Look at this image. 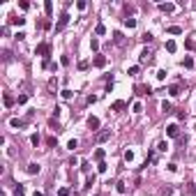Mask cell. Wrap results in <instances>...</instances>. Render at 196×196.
Returning <instances> with one entry per match:
<instances>
[{
  "instance_id": "obj_6",
  "label": "cell",
  "mask_w": 196,
  "mask_h": 196,
  "mask_svg": "<svg viewBox=\"0 0 196 196\" xmlns=\"http://www.w3.org/2000/svg\"><path fill=\"white\" fill-rule=\"evenodd\" d=\"M93 65H95V67H106V58H104V56H99V53H97V56L93 58Z\"/></svg>"
},
{
  "instance_id": "obj_11",
  "label": "cell",
  "mask_w": 196,
  "mask_h": 196,
  "mask_svg": "<svg viewBox=\"0 0 196 196\" xmlns=\"http://www.w3.org/2000/svg\"><path fill=\"white\" fill-rule=\"evenodd\" d=\"M166 32H169V35H182V28L180 26H169Z\"/></svg>"
},
{
  "instance_id": "obj_32",
  "label": "cell",
  "mask_w": 196,
  "mask_h": 196,
  "mask_svg": "<svg viewBox=\"0 0 196 196\" xmlns=\"http://www.w3.org/2000/svg\"><path fill=\"white\" fill-rule=\"evenodd\" d=\"M90 49H93V51H97V49H99V42L95 39V37H93V39H90Z\"/></svg>"
},
{
  "instance_id": "obj_43",
  "label": "cell",
  "mask_w": 196,
  "mask_h": 196,
  "mask_svg": "<svg viewBox=\"0 0 196 196\" xmlns=\"http://www.w3.org/2000/svg\"><path fill=\"white\" fill-rule=\"evenodd\" d=\"M166 169H169L171 173H176V171H178V164H169V166H166Z\"/></svg>"
},
{
  "instance_id": "obj_26",
  "label": "cell",
  "mask_w": 196,
  "mask_h": 196,
  "mask_svg": "<svg viewBox=\"0 0 196 196\" xmlns=\"http://www.w3.org/2000/svg\"><path fill=\"white\" fill-rule=\"evenodd\" d=\"M95 159H97V162H102V159H104V150H102V148L95 150Z\"/></svg>"
},
{
  "instance_id": "obj_24",
  "label": "cell",
  "mask_w": 196,
  "mask_h": 196,
  "mask_svg": "<svg viewBox=\"0 0 196 196\" xmlns=\"http://www.w3.org/2000/svg\"><path fill=\"white\" fill-rule=\"evenodd\" d=\"M185 46L189 49V51H194V49H196V42L194 39H185Z\"/></svg>"
},
{
  "instance_id": "obj_1",
  "label": "cell",
  "mask_w": 196,
  "mask_h": 196,
  "mask_svg": "<svg viewBox=\"0 0 196 196\" xmlns=\"http://www.w3.org/2000/svg\"><path fill=\"white\" fill-rule=\"evenodd\" d=\"M67 23H69V14H67V12H62V14H60V19H58V23H56V30L60 32L62 28L67 26Z\"/></svg>"
},
{
  "instance_id": "obj_14",
  "label": "cell",
  "mask_w": 196,
  "mask_h": 196,
  "mask_svg": "<svg viewBox=\"0 0 196 196\" xmlns=\"http://www.w3.org/2000/svg\"><path fill=\"white\" fill-rule=\"evenodd\" d=\"M9 23H12V26H23V23H26V19H23V16H12Z\"/></svg>"
},
{
  "instance_id": "obj_8",
  "label": "cell",
  "mask_w": 196,
  "mask_h": 196,
  "mask_svg": "<svg viewBox=\"0 0 196 196\" xmlns=\"http://www.w3.org/2000/svg\"><path fill=\"white\" fill-rule=\"evenodd\" d=\"M9 127H14V129H21V127H26V120H19V118H12V120H9Z\"/></svg>"
},
{
  "instance_id": "obj_39",
  "label": "cell",
  "mask_w": 196,
  "mask_h": 196,
  "mask_svg": "<svg viewBox=\"0 0 196 196\" xmlns=\"http://www.w3.org/2000/svg\"><path fill=\"white\" fill-rule=\"evenodd\" d=\"M19 7H21V9H28V7H30V2H28V0H21Z\"/></svg>"
},
{
  "instance_id": "obj_25",
  "label": "cell",
  "mask_w": 196,
  "mask_h": 196,
  "mask_svg": "<svg viewBox=\"0 0 196 196\" xmlns=\"http://www.w3.org/2000/svg\"><path fill=\"white\" fill-rule=\"evenodd\" d=\"M171 102H162V111H164V113H171Z\"/></svg>"
},
{
  "instance_id": "obj_44",
  "label": "cell",
  "mask_w": 196,
  "mask_h": 196,
  "mask_svg": "<svg viewBox=\"0 0 196 196\" xmlns=\"http://www.w3.org/2000/svg\"><path fill=\"white\" fill-rule=\"evenodd\" d=\"M32 196H44V194H42V191H35V194H32Z\"/></svg>"
},
{
  "instance_id": "obj_30",
  "label": "cell",
  "mask_w": 196,
  "mask_h": 196,
  "mask_svg": "<svg viewBox=\"0 0 196 196\" xmlns=\"http://www.w3.org/2000/svg\"><path fill=\"white\" fill-rule=\"evenodd\" d=\"M134 159V152H132V150H125V162H132Z\"/></svg>"
},
{
  "instance_id": "obj_9",
  "label": "cell",
  "mask_w": 196,
  "mask_h": 196,
  "mask_svg": "<svg viewBox=\"0 0 196 196\" xmlns=\"http://www.w3.org/2000/svg\"><path fill=\"white\" fill-rule=\"evenodd\" d=\"M122 108H127V104H125L122 99H118V102L111 104V111H122Z\"/></svg>"
},
{
  "instance_id": "obj_4",
  "label": "cell",
  "mask_w": 196,
  "mask_h": 196,
  "mask_svg": "<svg viewBox=\"0 0 196 196\" xmlns=\"http://www.w3.org/2000/svg\"><path fill=\"white\" fill-rule=\"evenodd\" d=\"M111 139V129H104V132H97V136H95V141L97 143H104V141Z\"/></svg>"
},
{
  "instance_id": "obj_21",
  "label": "cell",
  "mask_w": 196,
  "mask_h": 196,
  "mask_svg": "<svg viewBox=\"0 0 196 196\" xmlns=\"http://www.w3.org/2000/svg\"><path fill=\"white\" fill-rule=\"evenodd\" d=\"M104 32H106L104 23H97V26H95V35H104Z\"/></svg>"
},
{
  "instance_id": "obj_34",
  "label": "cell",
  "mask_w": 196,
  "mask_h": 196,
  "mask_svg": "<svg viewBox=\"0 0 196 196\" xmlns=\"http://www.w3.org/2000/svg\"><path fill=\"white\" fill-rule=\"evenodd\" d=\"M115 189H118L120 194H125V191H127V187H125V182H118V185H115Z\"/></svg>"
},
{
  "instance_id": "obj_36",
  "label": "cell",
  "mask_w": 196,
  "mask_h": 196,
  "mask_svg": "<svg viewBox=\"0 0 196 196\" xmlns=\"http://www.w3.org/2000/svg\"><path fill=\"white\" fill-rule=\"evenodd\" d=\"M139 72H141V69H139V65H134V67H129V74H132V76H136Z\"/></svg>"
},
{
  "instance_id": "obj_35",
  "label": "cell",
  "mask_w": 196,
  "mask_h": 196,
  "mask_svg": "<svg viewBox=\"0 0 196 196\" xmlns=\"http://www.w3.org/2000/svg\"><path fill=\"white\" fill-rule=\"evenodd\" d=\"M58 196H69V189L67 187H60V189H58Z\"/></svg>"
},
{
  "instance_id": "obj_29",
  "label": "cell",
  "mask_w": 196,
  "mask_h": 196,
  "mask_svg": "<svg viewBox=\"0 0 196 196\" xmlns=\"http://www.w3.org/2000/svg\"><path fill=\"white\" fill-rule=\"evenodd\" d=\"M67 148H69V150H76V148H78V141H76V139H72V141L67 143Z\"/></svg>"
},
{
  "instance_id": "obj_3",
  "label": "cell",
  "mask_w": 196,
  "mask_h": 196,
  "mask_svg": "<svg viewBox=\"0 0 196 196\" xmlns=\"http://www.w3.org/2000/svg\"><path fill=\"white\" fill-rule=\"evenodd\" d=\"M134 93L143 97V95H150V93H152V88H150L148 83H139V85H136V88H134Z\"/></svg>"
},
{
  "instance_id": "obj_37",
  "label": "cell",
  "mask_w": 196,
  "mask_h": 196,
  "mask_svg": "<svg viewBox=\"0 0 196 196\" xmlns=\"http://www.w3.org/2000/svg\"><path fill=\"white\" fill-rule=\"evenodd\" d=\"M157 78H159V81H164V78H166V69H159V72H157Z\"/></svg>"
},
{
  "instance_id": "obj_33",
  "label": "cell",
  "mask_w": 196,
  "mask_h": 196,
  "mask_svg": "<svg viewBox=\"0 0 196 196\" xmlns=\"http://www.w3.org/2000/svg\"><path fill=\"white\" fill-rule=\"evenodd\" d=\"M106 169H108V166L104 164V162H99V164H97V171H99V173H106Z\"/></svg>"
},
{
  "instance_id": "obj_19",
  "label": "cell",
  "mask_w": 196,
  "mask_h": 196,
  "mask_svg": "<svg viewBox=\"0 0 196 196\" xmlns=\"http://www.w3.org/2000/svg\"><path fill=\"white\" fill-rule=\"evenodd\" d=\"M152 39H155V37L150 35V32H143V35H141V42H143V44H150Z\"/></svg>"
},
{
  "instance_id": "obj_15",
  "label": "cell",
  "mask_w": 196,
  "mask_h": 196,
  "mask_svg": "<svg viewBox=\"0 0 196 196\" xmlns=\"http://www.w3.org/2000/svg\"><path fill=\"white\" fill-rule=\"evenodd\" d=\"M176 49H178V44H176L173 39H169V42H166V51H169V53H176Z\"/></svg>"
},
{
  "instance_id": "obj_18",
  "label": "cell",
  "mask_w": 196,
  "mask_h": 196,
  "mask_svg": "<svg viewBox=\"0 0 196 196\" xmlns=\"http://www.w3.org/2000/svg\"><path fill=\"white\" fill-rule=\"evenodd\" d=\"M28 173H30V176L39 173V164H28Z\"/></svg>"
},
{
  "instance_id": "obj_10",
  "label": "cell",
  "mask_w": 196,
  "mask_h": 196,
  "mask_svg": "<svg viewBox=\"0 0 196 196\" xmlns=\"http://www.w3.org/2000/svg\"><path fill=\"white\" fill-rule=\"evenodd\" d=\"M88 127H90V129H99V118L90 115V118H88Z\"/></svg>"
},
{
  "instance_id": "obj_40",
  "label": "cell",
  "mask_w": 196,
  "mask_h": 196,
  "mask_svg": "<svg viewBox=\"0 0 196 196\" xmlns=\"http://www.w3.org/2000/svg\"><path fill=\"white\" fill-rule=\"evenodd\" d=\"M16 102H19V104H26V102H28V95H19V99H16Z\"/></svg>"
},
{
  "instance_id": "obj_31",
  "label": "cell",
  "mask_w": 196,
  "mask_h": 196,
  "mask_svg": "<svg viewBox=\"0 0 196 196\" xmlns=\"http://www.w3.org/2000/svg\"><path fill=\"white\" fill-rule=\"evenodd\" d=\"M88 65H90L88 60H78V69H81V72H83V69H88Z\"/></svg>"
},
{
  "instance_id": "obj_42",
  "label": "cell",
  "mask_w": 196,
  "mask_h": 196,
  "mask_svg": "<svg viewBox=\"0 0 196 196\" xmlns=\"http://www.w3.org/2000/svg\"><path fill=\"white\" fill-rule=\"evenodd\" d=\"M141 111H143V106H141V104L136 102V104H134V113H141Z\"/></svg>"
},
{
  "instance_id": "obj_12",
  "label": "cell",
  "mask_w": 196,
  "mask_h": 196,
  "mask_svg": "<svg viewBox=\"0 0 196 196\" xmlns=\"http://www.w3.org/2000/svg\"><path fill=\"white\" fill-rule=\"evenodd\" d=\"M2 102H5V106H14V102H16V99L12 97L9 93H5V95H2Z\"/></svg>"
},
{
  "instance_id": "obj_5",
  "label": "cell",
  "mask_w": 196,
  "mask_h": 196,
  "mask_svg": "<svg viewBox=\"0 0 196 196\" xmlns=\"http://www.w3.org/2000/svg\"><path fill=\"white\" fill-rule=\"evenodd\" d=\"M178 134H180V129H178V125H176V122L166 127V136H171V139H176Z\"/></svg>"
},
{
  "instance_id": "obj_27",
  "label": "cell",
  "mask_w": 196,
  "mask_h": 196,
  "mask_svg": "<svg viewBox=\"0 0 196 196\" xmlns=\"http://www.w3.org/2000/svg\"><path fill=\"white\" fill-rule=\"evenodd\" d=\"M113 42L115 44H122V32H113Z\"/></svg>"
},
{
  "instance_id": "obj_41",
  "label": "cell",
  "mask_w": 196,
  "mask_h": 196,
  "mask_svg": "<svg viewBox=\"0 0 196 196\" xmlns=\"http://www.w3.org/2000/svg\"><path fill=\"white\" fill-rule=\"evenodd\" d=\"M76 7H78V9H81V12H83V9H85V7H88V5H85L83 0H78V2H76Z\"/></svg>"
},
{
  "instance_id": "obj_7",
  "label": "cell",
  "mask_w": 196,
  "mask_h": 196,
  "mask_svg": "<svg viewBox=\"0 0 196 196\" xmlns=\"http://www.w3.org/2000/svg\"><path fill=\"white\" fill-rule=\"evenodd\" d=\"M159 9L164 12V14H171V12H176V5H173V2H162Z\"/></svg>"
},
{
  "instance_id": "obj_22",
  "label": "cell",
  "mask_w": 196,
  "mask_h": 196,
  "mask_svg": "<svg viewBox=\"0 0 196 196\" xmlns=\"http://www.w3.org/2000/svg\"><path fill=\"white\" fill-rule=\"evenodd\" d=\"M125 26L127 28H136V19H129L127 16V19H125Z\"/></svg>"
},
{
  "instance_id": "obj_2",
  "label": "cell",
  "mask_w": 196,
  "mask_h": 196,
  "mask_svg": "<svg viewBox=\"0 0 196 196\" xmlns=\"http://www.w3.org/2000/svg\"><path fill=\"white\" fill-rule=\"evenodd\" d=\"M35 53H37V56H44V58H49V56H51V46H49V44H37Z\"/></svg>"
},
{
  "instance_id": "obj_38",
  "label": "cell",
  "mask_w": 196,
  "mask_h": 196,
  "mask_svg": "<svg viewBox=\"0 0 196 196\" xmlns=\"http://www.w3.org/2000/svg\"><path fill=\"white\" fill-rule=\"evenodd\" d=\"M30 143H32V145H39V136L32 134V136H30Z\"/></svg>"
},
{
  "instance_id": "obj_17",
  "label": "cell",
  "mask_w": 196,
  "mask_h": 196,
  "mask_svg": "<svg viewBox=\"0 0 196 196\" xmlns=\"http://www.w3.org/2000/svg\"><path fill=\"white\" fill-rule=\"evenodd\" d=\"M44 12H46V16L53 14V2H51V0H46V2H44Z\"/></svg>"
},
{
  "instance_id": "obj_23",
  "label": "cell",
  "mask_w": 196,
  "mask_h": 196,
  "mask_svg": "<svg viewBox=\"0 0 196 196\" xmlns=\"http://www.w3.org/2000/svg\"><path fill=\"white\" fill-rule=\"evenodd\" d=\"M60 95H62V99H72V97H74V93H72V90H67V88L62 90Z\"/></svg>"
},
{
  "instance_id": "obj_16",
  "label": "cell",
  "mask_w": 196,
  "mask_h": 196,
  "mask_svg": "<svg viewBox=\"0 0 196 196\" xmlns=\"http://www.w3.org/2000/svg\"><path fill=\"white\" fill-rule=\"evenodd\" d=\"M169 95H171V97H178V95H180V85H178V83H176V85H171Z\"/></svg>"
},
{
  "instance_id": "obj_28",
  "label": "cell",
  "mask_w": 196,
  "mask_h": 196,
  "mask_svg": "<svg viewBox=\"0 0 196 196\" xmlns=\"http://www.w3.org/2000/svg\"><path fill=\"white\" fill-rule=\"evenodd\" d=\"M157 150H162V152H166V150H169V143H166V141H159V145H157Z\"/></svg>"
},
{
  "instance_id": "obj_13",
  "label": "cell",
  "mask_w": 196,
  "mask_h": 196,
  "mask_svg": "<svg viewBox=\"0 0 196 196\" xmlns=\"http://www.w3.org/2000/svg\"><path fill=\"white\" fill-rule=\"evenodd\" d=\"M141 62H148V65H152V53H150V51H143V53H141Z\"/></svg>"
},
{
  "instance_id": "obj_20",
  "label": "cell",
  "mask_w": 196,
  "mask_h": 196,
  "mask_svg": "<svg viewBox=\"0 0 196 196\" xmlns=\"http://www.w3.org/2000/svg\"><path fill=\"white\" fill-rule=\"evenodd\" d=\"M182 65H185L187 69H191V67H194V58H189V56H187L185 60H182Z\"/></svg>"
}]
</instances>
